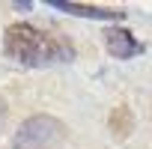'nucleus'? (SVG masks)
<instances>
[{"instance_id":"f257e3e1","label":"nucleus","mask_w":152,"mask_h":149,"mask_svg":"<svg viewBox=\"0 0 152 149\" xmlns=\"http://www.w3.org/2000/svg\"><path fill=\"white\" fill-rule=\"evenodd\" d=\"M3 51L9 60L39 69V66H66L75 60V45L66 36L42 30L36 24H9L3 33Z\"/></svg>"},{"instance_id":"f03ea898","label":"nucleus","mask_w":152,"mask_h":149,"mask_svg":"<svg viewBox=\"0 0 152 149\" xmlns=\"http://www.w3.org/2000/svg\"><path fill=\"white\" fill-rule=\"evenodd\" d=\"M66 137V125L51 113H36L21 122L12 149H54Z\"/></svg>"},{"instance_id":"7ed1b4c3","label":"nucleus","mask_w":152,"mask_h":149,"mask_svg":"<svg viewBox=\"0 0 152 149\" xmlns=\"http://www.w3.org/2000/svg\"><path fill=\"white\" fill-rule=\"evenodd\" d=\"M57 12H69V15H78V18H99V21H122L125 12L119 9H104V6H84V3H69V0H51L48 3Z\"/></svg>"},{"instance_id":"20e7f679","label":"nucleus","mask_w":152,"mask_h":149,"mask_svg":"<svg viewBox=\"0 0 152 149\" xmlns=\"http://www.w3.org/2000/svg\"><path fill=\"white\" fill-rule=\"evenodd\" d=\"M104 45H107V54L116 57V60H128V57H137L143 54V45L134 39V33L122 30V27H113L104 33Z\"/></svg>"},{"instance_id":"39448f33","label":"nucleus","mask_w":152,"mask_h":149,"mask_svg":"<svg viewBox=\"0 0 152 149\" xmlns=\"http://www.w3.org/2000/svg\"><path fill=\"white\" fill-rule=\"evenodd\" d=\"M107 125H110V131H113L116 137H125V134L134 128V116H131V110H128L125 104H119L116 110H110V119H107Z\"/></svg>"},{"instance_id":"423d86ee","label":"nucleus","mask_w":152,"mask_h":149,"mask_svg":"<svg viewBox=\"0 0 152 149\" xmlns=\"http://www.w3.org/2000/svg\"><path fill=\"white\" fill-rule=\"evenodd\" d=\"M3 122H6V102L0 99V131H3Z\"/></svg>"}]
</instances>
